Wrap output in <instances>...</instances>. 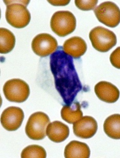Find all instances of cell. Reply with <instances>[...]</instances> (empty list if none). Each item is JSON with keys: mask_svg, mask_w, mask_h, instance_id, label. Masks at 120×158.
I'll return each mask as SVG.
<instances>
[{"mask_svg": "<svg viewBox=\"0 0 120 158\" xmlns=\"http://www.w3.org/2000/svg\"><path fill=\"white\" fill-rule=\"evenodd\" d=\"M93 47L101 52H106L117 44V36L111 31L102 27L93 28L89 33Z\"/></svg>", "mask_w": 120, "mask_h": 158, "instance_id": "277c9868", "label": "cell"}, {"mask_svg": "<svg viewBox=\"0 0 120 158\" xmlns=\"http://www.w3.org/2000/svg\"><path fill=\"white\" fill-rule=\"evenodd\" d=\"M50 123V119L47 114L42 112H37L32 114L25 128L26 135L30 139L41 140L45 138L46 129Z\"/></svg>", "mask_w": 120, "mask_h": 158, "instance_id": "5b68a950", "label": "cell"}, {"mask_svg": "<svg viewBox=\"0 0 120 158\" xmlns=\"http://www.w3.org/2000/svg\"><path fill=\"white\" fill-rule=\"evenodd\" d=\"M95 15L100 22L110 27H115L120 23V8L116 4L106 1L94 10Z\"/></svg>", "mask_w": 120, "mask_h": 158, "instance_id": "52a82bcc", "label": "cell"}, {"mask_svg": "<svg viewBox=\"0 0 120 158\" xmlns=\"http://www.w3.org/2000/svg\"><path fill=\"white\" fill-rule=\"evenodd\" d=\"M47 2L53 6H66L70 2V1H47Z\"/></svg>", "mask_w": 120, "mask_h": 158, "instance_id": "44dd1931", "label": "cell"}, {"mask_svg": "<svg viewBox=\"0 0 120 158\" xmlns=\"http://www.w3.org/2000/svg\"><path fill=\"white\" fill-rule=\"evenodd\" d=\"M73 132L77 137L87 139L93 137L98 129V123L90 116L82 117L73 123Z\"/></svg>", "mask_w": 120, "mask_h": 158, "instance_id": "30bf717a", "label": "cell"}, {"mask_svg": "<svg viewBox=\"0 0 120 158\" xmlns=\"http://www.w3.org/2000/svg\"><path fill=\"white\" fill-rule=\"evenodd\" d=\"M46 134L51 141L55 143L62 142L69 137V127L59 121H54L47 125Z\"/></svg>", "mask_w": 120, "mask_h": 158, "instance_id": "4fadbf2b", "label": "cell"}, {"mask_svg": "<svg viewBox=\"0 0 120 158\" xmlns=\"http://www.w3.org/2000/svg\"><path fill=\"white\" fill-rule=\"evenodd\" d=\"M30 1H4L6 5L5 17L13 27L22 29L30 22L31 16L27 6Z\"/></svg>", "mask_w": 120, "mask_h": 158, "instance_id": "7a4b0ae2", "label": "cell"}, {"mask_svg": "<svg viewBox=\"0 0 120 158\" xmlns=\"http://www.w3.org/2000/svg\"><path fill=\"white\" fill-rule=\"evenodd\" d=\"M120 115L119 114H113L105 120L103 128L105 133L109 138L113 139H120Z\"/></svg>", "mask_w": 120, "mask_h": 158, "instance_id": "2e32d148", "label": "cell"}, {"mask_svg": "<svg viewBox=\"0 0 120 158\" xmlns=\"http://www.w3.org/2000/svg\"><path fill=\"white\" fill-rule=\"evenodd\" d=\"M21 157L26 158H42L46 157V152L44 148L37 145H32L26 147L22 150Z\"/></svg>", "mask_w": 120, "mask_h": 158, "instance_id": "ac0fdd59", "label": "cell"}, {"mask_svg": "<svg viewBox=\"0 0 120 158\" xmlns=\"http://www.w3.org/2000/svg\"><path fill=\"white\" fill-rule=\"evenodd\" d=\"M24 114L21 108L10 106L4 110L1 116V123L7 131H16L22 125Z\"/></svg>", "mask_w": 120, "mask_h": 158, "instance_id": "9c48e42d", "label": "cell"}, {"mask_svg": "<svg viewBox=\"0 0 120 158\" xmlns=\"http://www.w3.org/2000/svg\"><path fill=\"white\" fill-rule=\"evenodd\" d=\"M98 3V1H75L76 7L79 10L84 11L91 10L94 9Z\"/></svg>", "mask_w": 120, "mask_h": 158, "instance_id": "d6986e66", "label": "cell"}, {"mask_svg": "<svg viewBox=\"0 0 120 158\" xmlns=\"http://www.w3.org/2000/svg\"><path fill=\"white\" fill-rule=\"evenodd\" d=\"M16 38L14 34L8 29H0V53L7 54L14 48Z\"/></svg>", "mask_w": 120, "mask_h": 158, "instance_id": "e0dca14e", "label": "cell"}, {"mask_svg": "<svg viewBox=\"0 0 120 158\" xmlns=\"http://www.w3.org/2000/svg\"><path fill=\"white\" fill-rule=\"evenodd\" d=\"M57 40L49 34L41 33L34 38L32 42V50L40 57L52 54L58 49Z\"/></svg>", "mask_w": 120, "mask_h": 158, "instance_id": "ba28073f", "label": "cell"}, {"mask_svg": "<svg viewBox=\"0 0 120 158\" xmlns=\"http://www.w3.org/2000/svg\"><path fill=\"white\" fill-rule=\"evenodd\" d=\"M94 92L97 97L102 101L108 103H113L118 100L120 91L114 84L106 81H101L94 87Z\"/></svg>", "mask_w": 120, "mask_h": 158, "instance_id": "8fae6325", "label": "cell"}, {"mask_svg": "<svg viewBox=\"0 0 120 158\" xmlns=\"http://www.w3.org/2000/svg\"><path fill=\"white\" fill-rule=\"evenodd\" d=\"M50 68L56 89L65 104L70 105L82 89L73 59L58 47L50 56Z\"/></svg>", "mask_w": 120, "mask_h": 158, "instance_id": "6da1fadb", "label": "cell"}, {"mask_svg": "<svg viewBox=\"0 0 120 158\" xmlns=\"http://www.w3.org/2000/svg\"><path fill=\"white\" fill-rule=\"evenodd\" d=\"M65 158H89L90 149L85 143L78 141L70 142L66 146L64 152Z\"/></svg>", "mask_w": 120, "mask_h": 158, "instance_id": "5bb4252c", "label": "cell"}, {"mask_svg": "<svg viewBox=\"0 0 120 158\" xmlns=\"http://www.w3.org/2000/svg\"><path fill=\"white\" fill-rule=\"evenodd\" d=\"M3 91L7 100L13 102H23L30 94V89L27 83L19 79L7 81L4 85Z\"/></svg>", "mask_w": 120, "mask_h": 158, "instance_id": "8992f818", "label": "cell"}, {"mask_svg": "<svg viewBox=\"0 0 120 158\" xmlns=\"http://www.w3.org/2000/svg\"><path fill=\"white\" fill-rule=\"evenodd\" d=\"M83 113L78 102H73L70 105L66 104L61 110L62 119L68 123L73 124L82 117Z\"/></svg>", "mask_w": 120, "mask_h": 158, "instance_id": "9a60e30c", "label": "cell"}, {"mask_svg": "<svg viewBox=\"0 0 120 158\" xmlns=\"http://www.w3.org/2000/svg\"><path fill=\"white\" fill-rule=\"evenodd\" d=\"M62 49L66 54L71 57L78 59L85 53L87 45L86 41L80 37H72L65 41Z\"/></svg>", "mask_w": 120, "mask_h": 158, "instance_id": "7c38bea8", "label": "cell"}, {"mask_svg": "<svg viewBox=\"0 0 120 158\" xmlns=\"http://www.w3.org/2000/svg\"><path fill=\"white\" fill-rule=\"evenodd\" d=\"M120 47L117 48L111 54L110 56L111 63L114 67L118 69L120 68Z\"/></svg>", "mask_w": 120, "mask_h": 158, "instance_id": "ffe728a7", "label": "cell"}, {"mask_svg": "<svg viewBox=\"0 0 120 158\" xmlns=\"http://www.w3.org/2000/svg\"><path fill=\"white\" fill-rule=\"evenodd\" d=\"M50 25L52 30L58 36H66L76 29V18L71 11H56L51 18Z\"/></svg>", "mask_w": 120, "mask_h": 158, "instance_id": "3957f363", "label": "cell"}]
</instances>
